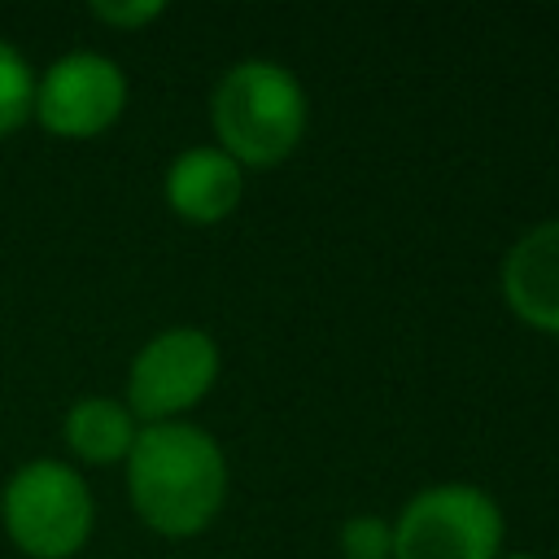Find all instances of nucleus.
<instances>
[{
    "label": "nucleus",
    "mask_w": 559,
    "mask_h": 559,
    "mask_svg": "<svg viewBox=\"0 0 559 559\" xmlns=\"http://www.w3.org/2000/svg\"><path fill=\"white\" fill-rule=\"evenodd\" d=\"M166 205L197 227L223 223L236 214V205L245 201V170L218 148V144H197L183 148L170 166H166Z\"/></svg>",
    "instance_id": "6e6552de"
},
{
    "label": "nucleus",
    "mask_w": 559,
    "mask_h": 559,
    "mask_svg": "<svg viewBox=\"0 0 559 559\" xmlns=\"http://www.w3.org/2000/svg\"><path fill=\"white\" fill-rule=\"evenodd\" d=\"M122 463L135 515L162 537L205 533L227 502L223 445L197 424H144Z\"/></svg>",
    "instance_id": "f257e3e1"
},
{
    "label": "nucleus",
    "mask_w": 559,
    "mask_h": 559,
    "mask_svg": "<svg viewBox=\"0 0 559 559\" xmlns=\"http://www.w3.org/2000/svg\"><path fill=\"white\" fill-rule=\"evenodd\" d=\"M218 380V345L201 328L157 332L127 371V411L148 424H166L192 411Z\"/></svg>",
    "instance_id": "39448f33"
},
{
    "label": "nucleus",
    "mask_w": 559,
    "mask_h": 559,
    "mask_svg": "<svg viewBox=\"0 0 559 559\" xmlns=\"http://www.w3.org/2000/svg\"><path fill=\"white\" fill-rule=\"evenodd\" d=\"M127 105V74L100 52H66L35 87V114L52 135L87 140L118 122Z\"/></svg>",
    "instance_id": "423d86ee"
},
{
    "label": "nucleus",
    "mask_w": 559,
    "mask_h": 559,
    "mask_svg": "<svg viewBox=\"0 0 559 559\" xmlns=\"http://www.w3.org/2000/svg\"><path fill=\"white\" fill-rule=\"evenodd\" d=\"M4 528L31 559H70L92 533V493L70 463L35 459L4 485Z\"/></svg>",
    "instance_id": "20e7f679"
},
{
    "label": "nucleus",
    "mask_w": 559,
    "mask_h": 559,
    "mask_svg": "<svg viewBox=\"0 0 559 559\" xmlns=\"http://www.w3.org/2000/svg\"><path fill=\"white\" fill-rule=\"evenodd\" d=\"M135 432V415L114 397H83L66 415V445L87 463H122Z\"/></svg>",
    "instance_id": "1a4fd4ad"
},
{
    "label": "nucleus",
    "mask_w": 559,
    "mask_h": 559,
    "mask_svg": "<svg viewBox=\"0 0 559 559\" xmlns=\"http://www.w3.org/2000/svg\"><path fill=\"white\" fill-rule=\"evenodd\" d=\"M498 288L507 310L546 336H559V218L528 227L502 258Z\"/></svg>",
    "instance_id": "0eeeda50"
},
{
    "label": "nucleus",
    "mask_w": 559,
    "mask_h": 559,
    "mask_svg": "<svg viewBox=\"0 0 559 559\" xmlns=\"http://www.w3.org/2000/svg\"><path fill=\"white\" fill-rule=\"evenodd\" d=\"M341 559H393V524L376 511H358L336 528Z\"/></svg>",
    "instance_id": "9b49d317"
},
{
    "label": "nucleus",
    "mask_w": 559,
    "mask_h": 559,
    "mask_svg": "<svg viewBox=\"0 0 559 559\" xmlns=\"http://www.w3.org/2000/svg\"><path fill=\"white\" fill-rule=\"evenodd\" d=\"M498 559H542V555H533V550H502Z\"/></svg>",
    "instance_id": "ddd939ff"
},
{
    "label": "nucleus",
    "mask_w": 559,
    "mask_h": 559,
    "mask_svg": "<svg viewBox=\"0 0 559 559\" xmlns=\"http://www.w3.org/2000/svg\"><path fill=\"white\" fill-rule=\"evenodd\" d=\"M306 122L310 100L301 79L271 57H245L227 66L210 96L214 140L240 170H262L293 157Z\"/></svg>",
    "instance_id": "f03ea898"
},
{
    "label": "nucleus",
    "mask_w": 559,
    "mask_h": 559,
    "mask_svg": "<svg viewBox=\"0 0 559 559\" xmlns=\"http://www.w3.org/2000/svg\"><path fill=\"white\" fill-rule=\"evenodd\" d=\"M35 109V79L26 57L0 39V135L17 131L26 122V114Z\"/></svg>",
    "instance_id": "9d476101"
},
{
    "label": "nucleus",
    "mask_w": 559,
    "mask_h": 559,
    "mask_svg": "<svg viewBox=\"0 0 559 559\" xmlns=\"http://www.w3.org/2000/svg\"><path fill=\"white\" fill-rule=\"evenodd\" d=\"M393 524V559H498L507 520L489 489L437 480L415 489Z\"/></svg>",
    "instance_id": "7ed1b4c3"
},
{
    "label": "nucleus",
    "mask_w": 559,
    "mask_h": 559,
    "mask_svg": "<svg viewBox=\"0 0 559 559\" xmlns=\"http://www.w3.org/2000/svg\"><path fill=\"white\" fill-rule=\"evenodd\" d=\"M92 13L109 26H122V31H135V26H148L153 17H162V4L157 0H131V4H114V0H96Z\"/></svg>",
    "instance_id": "f8f14e48"
}]
</instances>
